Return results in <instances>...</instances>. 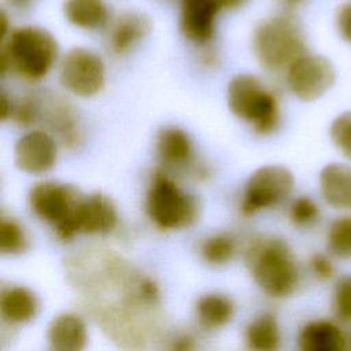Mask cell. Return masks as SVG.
<instances>
[{"label":"cell","instance_id":"cell-29","mask_svg":"<svg viewBox=\"0 0 351 351\" xmlns=\"http://www.w3.org/2000/svg\"><path fill=\"white\" fill-rule=\"evenodd\" d=\"M310 266L314 276L319 280H329L335 274V266L325 254H314L310 259Z\"/></svg>","mask_w":351,"mask_h":351},{"label":"cell","instance_id":"cell-10","mask_svg":"<svg viewBox=\"0 0 351 351\" xmlns=\"http://www.w3.org/2000/svg\"><path fill=\"white\" fill-rule=\"evenodd\" d=\"M291 92L303 101H313L325 95L335 84V67L321 55H302L287 69Z\"/></svg>","mask_w":351,"mask_h":351},{"label":"cell","instance_id":"cell-9","mask_svg":"<svg viewBox=\"0 0 351 351\" xmlns=\"http://www.w3.org/2000/svg\"><path fill=\"white\" fill-rule=\"evenodd\" d=\"M59 82L74 96L93 97L106 85L104 62L99 53L89 48H70L59 63Z\"/></svg>","mask_w":351,"mask_h":351},{"label":"cell","instance_id":"cell-26","mask_svg":"<svg viewBox=\"0 0 351 351\" xmlns=\"http://www.w3.org/2000/svg\"><path fill=\"white\" fill-rule=\"evenodd\" d=\"M319 217L318 206L308 196L295 199L289 207V218L293 225L299 228L313 226Z\"/></svg>","mask_w":351,"mask_h":351},{"label":"cell","instance_id":"cell-19","mask_svg":"<svg viewBox=\"0 0 351 351\" xmlns=\"http://www.w3.org/2000/svg\"><path fill=\"white\" fill-rule=\"evenodd\" d=\"M64 18L82 30H96L107 26L110 11L106 0H64Z\"/></svg>","mask_w":351,"mask_h":351},{"label":"cell","instance_id":"cell-33","mask_svg":"<svg viewBox=\"0 0 351 351\" xmlns=\"http://www.w3.org/2000/svg\"><path fill=\"white\" fill-rule=\"evenodd\" d=\"M10 4L15 5V7H23V5H27L30 4L33 0H7Z\"/></svg>","mask_w":351,"mask_h":351},{"label":"cell","instance_id":"cell-25","mask_svg":"<svg viewBox=\"0 0 351 351\" xmlns=\"http://www.w3.org/2000/svg\"><path fill=\"white\" fill-rule=\"evenodd\" d=\"M26 236L23 228L14 218L0 219V251L3 254H18L25 250Z\"/></svg>","mask_w":351,"mask_h":351},{"label":"cell","instance_id":"cell-11","mask_svg":"<svg viewBox=\"0 0 351 351\" xmlns=\"http://www.w3.org/2000/svg\"><path fill=\"white\" fill-rule=\"evenodd\" d=\"M155 151L160 169L171 171H191L196 178L208 176L207 167L195 160L193 143L189 134L180 126L166 125L160 128L155 138Z\"/></svg>","mask_w":351,"mask_h":351},{"label":"cell","instance_id":"cell-16","mask_svg":"<svg viewBox=\"0 0 351 351\" xmlns=\"http://www.w3.org/2000/svg\"><path fill=\"white\" fill-rule=\"evenodd\" d=\"M319 192L328 206L337 210L351 208V166L326 165L319 173Z\"/></svg>","mask_w":351,"mask_h":351},{"label":"cell","instance_id":"cell-30","mask_svg":"<svg viewBox=\"0 0 351 351\" xmlns=\"http://www.w3.org/2000/svg\"><path fill=\"white\" fill-rule=\"evenodd\" d=\"M337 27L344 40L351 43V4L344 5L337 15Z\"/></svg>","mask_w":351,"mask_h":351},{"label":"cell","instance_id":"cell-21","mask_svg":"<svg viewBox=\"0 0 351 351\" xmlns=\"http://www.w3.org/2000/svg\"><path fill=\"white\" fill-rule=\"evenodd\" d=\"M245 337L251 351H278L281 344L278 324L270 314L254 319L247 328Z\"/></svg>","mask_w":351,"mask_h":351},{"label":"cell","instance_id":"cell-31","mask_svg":"<svg viewBox=\"0 0 351 351\" xmlns=\"http://www.w3.org/2000/svg\"><path fill=\"white\" fill-rule=\"evenodd\" d=\"M169 351H196V343L189 335H180L171 340Z\"/></svg>","mask_w":351,"mask_h":351},{"label":"cell","instance_id":"cell-2","mask_svg":"<svg viewBox=\"0 0 351 351\" xmlns=\"http://www.w3.org/2000/svg\"><path fill=\"white\" fill-rule=\"evenodd\" d=\"M59 45L52 33L40 26L10 29L1 37V74H15L27 81L45 77L53 67Z\"/></svg>","mask_w":351,"mask_h":351},{"label":"cell","instance_id":"cell-23","mask_svg":"<svg viewBox=\"0 0 351 351\" xmlns=\"http://www.w3.org/2000/svg\"><path fill=\"white\" fill-rule=\"evenodd\" d=\"M328 248L340 259H351V215L332 221L326 234Z\"/></svg>","mask_w":351,"mask_h":351},{"label":"cell","instance_id":"cell-27","mask_svg":"<svg viewBox=\"0 0 351 351\" xmlns=\"http://www.w3.org/2000/svg\"><path fill=\"white\" fill-rule=\"evenodd\" d=\"M329 134L337 149L351 159V111L340 114L332 122Z\"/></svg>","mask_w":351,"mask_h":351},{"label":"cell","instance_id":"cell-34","mask_svg":"<svg viewBox=\"0 0 351 351\" xmlns=\"http://www.w3.org/2000/svg\"><path fill=\"white\" fill-rule=\"evenodd\" d=\"M303 0H284V3L287 5H291V7H295V5H299Z\"/></svg>","mask_w":351,"mask_h":351},{"label":"cell","instance_id":"cell-32","mask_svg":"<svg viewBox=\"0 0 351 351\" xmlns=\"http://www.w3.org/2000/svg\"><path fill=\"white\" fill-rule=\"evenodd\" d=\"M222 10H236L241 7L247 0H219Z\"/></svg>","mask_w":351,"mask_h":351},{"label":"cell","instance_id":"cell-3","mask_svg":"<svg viewBox=\"0 0 351 351\" xmlns=\"http://www.w3.org/2000/svg\"><path fill=\"white\" fill-rule=\"evenodd\" d=\"M226 103L230 112L258 134H270L278 125V101L255 74L240 73L229 80Z\"/></svg>","mask_w":351,"mask_h":351},{"label":"cell","instance_id":"cell-8","mask_svg":"<svg viewBox=\"0 0 351 351\" xmlns=\"http://www.w3.org/2000/svg\"><path fill=\"white\" fill-rule=\"evenodd\" d=\"M295 185L293 174L282 165H265L255 169L243 189L240 211L250 217L284 202Z\"/></svg>","mask_w":351,"mask_h":351},{"label":"cell","instance_id":"cell-20","mask_svg":"<svg viewBox=\"0 0 351 351\" xmlns=\"http://www.w3.org/2000/svg\"><path fill=\"white\" fill-rule=\"evenodd\" d=\"M1 315L14 324L30 321L37 313V299L25 287H10L3 291L0 299Z\"/></svg>","mask_w":351,"mask_h":351},{"label":"cell","instance_id":"cell-1","mask_svg":"<svg viewBox=\"0 0 351 351\" xmlns=\"http://www.w3.org/2000/svg\"><path fill=\"white\" fill-rule=\"evenodd\" d=\"M67 277L108 337L126 351L145 350L156 330L155 282L110 250L89 248L70 256Z\"/></svg>","mask_w":351,"mask_h":351},{"label":"cell","instance_id":"cell-35","mask_svg":"<svg viewBox=\"0 0 351 351\" xmlns=\"http://www.w3.org/2000/svg\"><path fill=\"white\" fill-rule=\"evenodd\" d=\"M347 351H351V337L347 341Z\"/></svg>","mask_w":351,"mask_h":351},{"label":"cell","instance_id":"cell-14","mask_svg":"<svg viewBox=\"0 0 351 351\" xmlns=\"http://www.w3.org/2000/svg\"><path fill=\"white\" fill-rule=\"evenodd\" d=\"M118 223L112 200L101 192L84 195L70 225V240L77 233L108 234Z\"/></svg>","mask_w":351,"mask_h":351},{"label":"cell","instance_id":"cell-6","mask_svg":"<svg viewBox=\"0 0 351 351\" xmlns=\"http://www.w3.org/2000/svg\"><path fill=\"white\" fill-rule=\"evenodd\" d=\"M145 208L151 221L160 229H180L197 218V199L182 189L162 169L152 173L145 196Z\"/></svg>","mask_w":351,"mask_h":351},{"label":"cell","instance_id":"cell-5","mask_svg":"<svg viewBox=\"0 0 351 351\" xmlns=\"http://www.w3.org/2000/svg\"><path fill=\"white\" fill-rule=\"evenodd\" d=\"M247 262L256 284L273 298L291 295L299 280L289 247L280 239L254 240L247 250Z\"/></svg>","mask_w":351,"mask_h":351},{"label":"cell","instance_id":"cell-17","mask_svg":"<svg viewBox=\"0 0 351 351\" xmlns=\"http://www.w3.org/2000/svg\"><path fill=\"white\" fill-rule=\"evenodd\" d=\"M300 351H347V340L332 321L317 319L303 326L299 335Z\"/></svg>","mask_w":351,"mask_h":351},{"label":"cell","instance_id":"cell-4","mask_svg":"<svg viewBox=\"0 0 351 351\" xmlns=\"http://www.w3.org/2000/svg\"><path fill=\"white\" fill-rule=\"evenodd\" d=\"M252 52L266 70L288 69L298 58L306 53V43L300 26L288 15L262 19L252 32Z\"/></svg>","mask_w":351,"mask_h":351},{"label":"cell","instance_id":"cell-18","mask_svg":"<svg viewBox=\"0 0 351 351\" xmlns=\"http://www.w3.org/2000/svg\"><path fill=\"white\" fill-rule=\"evenodd\" d=\"M48 340L52 351H84L88 340L86 326L73 313L60 314L49 325Z\"/></svg>","mask_w":351,"mask_h":351},{"label":"cell","instance_id":"cell-22","mask_svg":"<svg viewBox=\"0 0 351 351\" xmlns=\"http://www.w3.org/2000/svg\"><path fill=\"white\" fill-rule=\"evenodd\" d=\"M196 310L202 324L210 328L222 326L233 315L232 302L222 295H206L200 298Z\"/></svg>","mask_w":351,"mask_h":351},{"label":"cell","instance_id":"cell-28","mask_svg":"<svg viewBox=\"0 0 351 351\" xmlns=\"http://www.w3.org/2000/svg\"><path fill=\"white\" fill-rule=\"evenodd\" d=\"M333 311L341 321L351 324V274L341 277L333 291Z\"/></svg>","mask_w":351,"mask_h":351},{"label":"cell","instance_id":"cell-12","mask_svg":"<svg viewBox=\"0 0 351 351\" xmlns=\"http://www.w3.org/2000/svg\"><path fill=\"white\" fill-rule=\"evenodd\" d=\"M58 159V141L45 129L34 128L25 132L14 145L15 166L26 174L48 173Z\"/></svg>","mask_w":351,"mask_h":351},{"label":"cell","instance_id":"cell-15","mask_svg":"<svg viewBox=\"0 0 351 351\" xmlns=\"http://www.w3.org/2000/svg\"><path fill=\"white\" fill-rule=\"evenodd\" d=\"M221 11L219 0H181L178 25L182 36L195 45L207 47L214 38Z\"/></svg>","mask_w":351,"mask_h":351},{"label":"cell","instance_id":"cell-13","mask_svg":"<svg viewBox=\"0 0 351 351\" xmlns=\"http://www.w3.org/2000/svg\"><path fill=\"white\" fill-rule=\"evenodd\" d=\"M151 18L138 10H125L111 18L106 26V47L115 55L122 56L134 49L151 32Z\"/></svg>","mask_w":351,"mask_h":351},{"label":"cell","instance_id":"cell-24","mask_svg":"<svg viewBox=\"0 0 351 351\" xmlns=\"http://www.w3.org/2000/svg\"><path fill=\"white\" fill-rule=\"evenodd\" d=\"M234 240L225 233L208 237L202 245L203 258L211 265H223L234 254Z\"/></svg>","mask_w":351,"mask_h":351},{"label":"cell","instance_id":"cell-7","mask_svg":"<svg viewBox=\"0 0 351 351\" xmlns=\"http://www.w3.org/2000/svg\"><path fill=\"white\" fill-rule=\"evenodd\" d=\"M84 195L69 182L45 180L36 182L29 191V206L43 221L55 226L58 237L70 240V225Z\"/></svg>","mask_w":351,"mask_h":351}]
</instances>
